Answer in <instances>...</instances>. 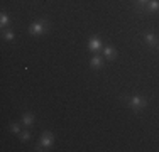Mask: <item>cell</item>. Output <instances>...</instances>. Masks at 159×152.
Listing matches in <instances>:
<instances>
[{
    "label": "cell",
    "instance_id": "obj_1",
    "mask_svg": "<svg viewBox=\"0 0 159 152\" xmlns=\"http://www.w3.org/2000/svg\"><path fill=\"white\" fill-rule=\"evenodd\" d=\"M122 98L127 101L129 106H130L132 110H135V112L142 110L144 106L147 105V100H146V98H142V96H139V95H135V96H132V98H129V96H122Z\"/></svg>",
    "mask_w": 159,
    "mask_h": 152
},
{
    "label": "cell",
    "instance_id": "obj_2",
    "mask_svg": "<svg viewBox=\"0 0 159 152\" xmlns=\"http://www.w3.org/2000/svg\"><path fill=\"white\" fill-rule=\"evenodd\" d=\"M49 29V24L46 20H37V22H34V24L31 25V34H34V36H39V34H43V32H46V30Z\"/></svg>",
    "mask_w": 159,
    "mask_h": 152
},
{
    "label": "cell",
    "instance_id": "obj_3",
    "mask_svg": "<svg viewBox=\"0 0 159 152\" xmlns=\"http://www.w3.org/2000/svg\"><path fill=\"white\" fill-rule=\"evenodd\" d=\"M52 142H54V135L51 132H44L41 137V144L36 147V150H44V147H51Z\"/></svg>",
    "mask_w": 159,
    "mask_h": 152
},
{
    "label": "cell",
    "instance_id": "obj_4",
    "mask_svg": "<svg viewBox=\"0 0 159 152\" xmlns=\"http://www.w3.org/2000/svg\"><path fill=\"white\" fill-rule=\"evenodd\" d=\"M100 47H102V41H100V37H98V36H93L92 39L88 41V49L95 52V51H98Z\"/></svg>",
    "mask_w": 159,
    "mask_h": 152
},
{
    "label": "cell",
    "instance_id": "obj_5",
    "mask_svg": "<svg viewBox=\"0 0 159 152\" xmlns=\"http://www.w3.org/2000/svg\"><path fill=\"white\" fill-rule=\"evenodd\" d=\"M144 41H146V44H149V46H157L159 44L157 36H154V34H146V36H144Z\"/></svg>",
    "mask_w": 159,
    "mask_h": 152
},
{
    "label": "cell",
    "instance_id": "obj_6",
    "mask_svg": "<svg viewBox=\"0 0 159 152\" xmlns=\"http://www.w3.org/2000/svg\"><path fill=\"white\" fill-rule=\"evenodd\" d=\"M103 56H105V59H115L117 52H115V49H113V47L107 46V47L103 49Z\"/></svg>",
    "mask_w": 159,
    "mask_h": 152
},
{
    "label": "cell",
    "instance_id": "obj_7",
    "mask_svg": "<svg viewBox=\"0 0 159 152\" xmlns=\"http://www.w3.org/2000/svg\"><path fill=\"white\" fill-rule=\"evenodd\" d=\"M147 10H149V12H157L159 10V0H149V2H147Z\"/></svg>",
    "mask_w": 159,
    "mask_h": 152
},
{
    "label": "cell",
    "instance_id": "obj_8",
    "mask_svg": "<svg viewBox=\"0 0 159 152\" xmlns=\"http://www.w3.org/2000/svg\"><path fill=\"white\" fill-rule=\"evenodd\" d=\"M22 123H24L25 127H31V125L34 123V115H31V113H24V117H22Z\"/></svg>",
    "mask_w": 159,
    "mask_h": 152
},
{
    "label": "cell",
    "instance_id": "obj_9",
    "mask_svg": "<svg viewBox=\"0 0 159 152\" xmlns=\"http://www.w3.org/2000/svg\"><path fill=\"white\" fill-rule=\"evenodd\" d=\"M90 64H92V68H95V69L102 68V56H93L92 61H90Z\"/></svg>",
    "mask_w": 159,
    "mask_h": 152
},
{
    "label": "cell",
    "instance_id": "obj_10",
    "mask_svg": "<svg viewBox=\"0 0 159 152\" xmlns=\"http://www.w3.org/2000/svg\"><path fill=\"white\" fill-rule=\"evenodd\" d=\"M19 139H20L22 142H27V140L31 139V134H29L27 130H24V132H20V134H19Z\"/></svg>",
    "mask_w": 159,
    "mask_h": 152
},
{
    "label": "cell",
    "instance_id": "obj_11",
    "mask_svg": "<svg viewBox=\"0 0 159 152\" xmlns=\"http://www.w3.org/2000/svg\"><path fill=\"white\" fill-rule=\"evenodd\" d=\"M9 22H10V20H9V15H7V14H2V17H0V24H2V27H5Z\"/></svg>",
    "mask_w": 159,
    "mask_h": 152
},
{
    "label": "cell",
    "instance_id": "obj_12",
    "mask_svg": "<svg viewBox=\"0 0 159 152\" xmlns=\"http://www.w3.org/2000/svg\"><path fill=\"white\" fill-rule=\"evenodd\" d=\"M3 37H5L7 41H14V32L12 30H5V32H3Z\"/></svg>",
    "mask_w": 159,
    "mask_h": 152
},
{
    "label": "cell",
    "instance_id": "obj_13",
    "mask_svg": "<svg viewBox=\"0 0 159 152\" xmlns=\"http://www.w3.org/2000/svg\"><path fill=\"white\" fill-rule=\"evenodd\" d=\"M10 130H12L14 134H20V128H19V125H10Z\"/></svg>",
    "mask_w": 159,
    "mask_h": 152
},
{
    "label": "cell",
    "instance_id": "obj_14",
    "mask_svg": "<svg viewBox=\"0 0 159 152\" xmlns=\"http://www.w3.org/2000/svg\"><path fill=\"white\" fill-rule=\"evenodd\" d=\"M146 2H149V0H137V3H146Z\"/></svg>",
    "mask_w": 159,
    "mask_h": 152
},
{
    "label": "cell",
    "instance_id": "obj_15",
    "mask_svg": "<svg viewBox=\"0 0 159 152\" xmlns=\"http://www.w3.org/2000/svg\"><path fill=\"white\" fill-rule=\"evenodd\" d=\"M156 47H157V49H159V44H157V46H156Z\"/></svg>",
    "mask_w": 159,
    "mask_h": 152
}]
</instances>
